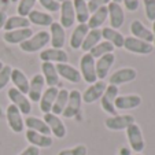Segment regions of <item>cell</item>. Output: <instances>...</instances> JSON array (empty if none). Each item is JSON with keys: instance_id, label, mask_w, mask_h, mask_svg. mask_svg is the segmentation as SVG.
I'll use <instances>...</instances> for the list:
<instances>
[{"instance_id": "obj_48", "label": "cell", "mask_w": 155, "mask_h": 155, "mask_svg": "<svg viewBox=\"0 0 155 155\" xmlns=\"http://www.w3.org/2000/svg\"><path fill=\"white\" fill-rule=\"evenodd\" d=\"M3 66H4V64L2 63V62H0V70H2V69H3Z\"/></svg>"}, {"instance_id": "obj_11", "label": "cell", "mask_w": 155, "mask_h": 155, "mask_svg": "<svg viewBox=\"0 0 155 155\" xmlns=\"http://www.w3.org/2000/svg\"><path fill=\"white\" fill-rule=\"evenodd\" d=\"M7 122L8 126L12 129V132L15 133H21L24 130V118H22V113L15 107L14 104H10L7 107Z\"/></svg>"}, {"instance_id": "obj_15", "label": "cell", "mask_w": 155, "mask_h": 155, "mask_svg": "<svg viewBox=\"0 0 155 155\" xmlns=\"http://www.w3.org/2000/svg\"><path fill=\"white\" fill-rule=\"evenodd\" d=\"M115 62V55L114 54H107L104 56H100L97 62H95V69H96V77L103 81L107 77L108 71L111 69V66Z\"/></svg>"}, {"instance_id": "obj_9", "label": "cell", "mask_w": 155, "mask_h": 155, "mask_svg": "<svg viewBox=\"0 0 155 155\" xmlns=\"http://www.w3.org/2000/svg\"><path fill=\"white\" fill-rule=\"evenodd\" d=\"M107 11H108V18H110V26L115 30L120 29L124 25V21H125V14H124L121 4L110 2L107 4Z\"/></svg>"}, {"instance_id": "obj_3", "label": "cell", "mask_w": 155, "mask_h": 155, "mask_svg": "<svg viewBox=\"0 0 155 155\" xmlns=\"http://www.w3.org/2000/svg\"><path fill=\"white\" fill-rule=\"evenodd\" d=\"M124 48L129 52L139 54V55H148L154 51V45L150 43H146L143 40H139L136 37H125L124 41Z\"/></svg>"}, {"instance_id": "obj_52", "label": "cell", "mask_w": 155, "mask_h": 155, "mask_svg": "<svg viewBox=\"0 0 155 155\" xmlns=\"http://www.w3.org/2000/svg\"><path fill=\"white\" fill-rule=\"evenodd\" d=\"M85 2H89V0H85Z\"/></svg>"}, {"instance_id": "obj_21", "label": "cell", "mask_w": 155, "mask_h": 155, "mask_svg": "<svg viewBox=\"0 0 155 155\" xmlns=\"http://www.w3.org/2000/svg\"><path fill=\"white\" fill-rule=\"evenodd\" d=\"M58 92L59 91H58V88L56 87H48L47 89H45V92H43L41 99H40V110L44 113V114L51 113Z\"/></svg>"}, {"instance_id": "obj_6", "label": "cell", "mask_w": 155, "mask_h": 155, "mask_svg": "<svg viewBox=\"0 0 155 155\" xmlns=\"http://www.w3.org/2000/svg\"><path fill=\"white\" fill-rule=\"evenodd\" d=\"M81 103H82V96L77 89H73V91L69 92V99H68V104L64 107L63 115L64 118H74L77 114H78L80 108H81Z\"/></svg>"}, {"instance_id": "obj_10", "label": "cell", "mask_w": 155, "mask_h": 155, "mask_svg": "<svg viewBox=\"0 0 155 155\" xmlns=\"http://www.w3.org/2000/svg\"><path fill=\"white\" fill-rule=\"evenodd\" d=\"M106 128L110 130H122V129L128 128L129 125L135 124V118L129 114H124V115H113L108 117L106 120Z\"/></svg>"}, {"instance_id": "obj_1", "label": "cell", "mask_w": 155, "mask_h": 155, "mask_svg": "<svg viewBox=\"0 0 155 155\" xmlns=\"http://www.w3.org/2000/svg\"><path fill=\"white\" fill-rule=\"evenodd\" d=\"M51 41V36L47 30H41V32L33 35L30 38H28L26 41H24L21 45V50L24 52H36L40 51L41 48H44L48 43Z\"/></svg>"}, {"instance_id": "obj_50", "label": "cell", "mask_w": 155, "mask_h": 155, "mask_svg": "<svg viewBox=\"0 0 155 155\" xmlns=\"http://www.w3.org/2000/svg\"><path fill=\"white\" fill-rule=\"evenodd\" d=\"M11 2H14V3H17V2H19V0H11Z\"/></svg>"}, {"instance_id": "obj_31", "label": "cell", "mask_w": 155, "mask_h": 155, "mask_svg": "<svg viewBox=\"0 0 155 155\" xmlns=\"http://www.w3.org/2000/svg\"><path fill=\"white\" fill-rule=\"evenodd\" d=\"M25 125L28 126V129L38 132L41 135L50 136V133H51L50 128H48L47 124L44 122V120H40V118H37V117H28L26 120H25Z\"/></svg>"}, {"instance_id": "obj_36", "label": "cell", "mask_w": 155, "mask_h": 155, "mask_svg": "<svg viewBox=\"0 0 155 155\" xmlns=\"http://www.w3.org/2000/svg\"><path fill=\"white\" fill-rule=\"evenodd\" d=\"M113 51H114V45H113L111 43H108V41H100L97 45H95V47L89 51V54H91L94 58L99 59L100 56H104V55H107V54H113Z\"/></svg>"}, {"instance_id": "obj_37", "label": "cell", "mask_w": 155, "mask_h": 155, "mask_svg": "<svg viewBox=\"0 0 155 155\" xmlns=\"http://www.w3.org/2000/svg\"><path fill=\"white\" fill-rule=\"evenodd\" d=\"M37 0H19V4L17 7V11L19 17H28L35 10V4Z\"/></svg>"}, {"instance_id": "obj_45", "label": "cell", "mask_w": 155, "mask_h": 155, "mask_svg": "<svg viewBox=\"0 0 155 155\" xmlns=\"http://www.w3.org/2000/svg\"><path fill=\"white\" fill-rule=\"evenodd\" d=\"M6 21H7V14L4 11H0V30L4 28V25H6Z\"/></svg>"}, {"instance_id": "obj_33", "label": "cell", "mask_w": 155, "mask_h": 155, "mask_svg": "<svg viewBox=\"0 0 155 155\" xmlns=\"http://www.w3.org/2000/svg\"><path fill=\"white\" fill-rule=\"evenodd\" d=\"M29 26H30V22L28 19V17L15 15V17L7 18L6 25H4L3 29H6V32H10V30H15V29H25V28H29Z\"/></svg>"}, {"instance_id": "obj_24", "label": "cell", "mask_w": 155, "mask_h": 155, "mask_svg": "<svg viewBox=\"0 0 155 155\" xmlns=\"http://www.w3.org/2000/svg\"><path fill=\"white\" fill-rule=\"evenodd\" d=\"M41 71L43 74L41 76L44 77V81L48 87H56L59 82V74L56 71L55 64L51 63V62H43L41 63Z\"/></svg>"}, {"instance_id": "obj_47", "label": "cell", "mask_w": 155, "mask_h": 155, "mask_svg": "<svg viewBox=\"0 0 155 155\" xmlns=\"http://www.w3.org/2000/svg\"><path fill=\"white\" fill-rule=\"evenodd\" d=\"M113 2H114V3H118V4H120L121 2H122V0H113Z\"/></svg>"}, {"instance_id": "obj_14", "label": "cell", "mask_w": 155, "mask_h": 155, "mask_svg": "<svg viewBox=\"0 0 155 155\" xmlns=\"http://www.w3.org/2000/svg\"><path fill=\"white\" fill-rule=\"evenodd\" d=\"M76 22V12H74L73 2L71 0H64L61 4V22L59 24L64 28H71Z\"/></svg>"}, {"instance_id": "obj_39", "label": "cell", "mask_w": 155, "mask_h": 155, "mask_svg": "<svg viewBox=\"0 0 155 155\" xmlns=\"http://www.w3.org/2000/svg\"><path fill=\"white\" fill-rule=\"evenodd\" d=\"M144 10H146V17L148 21H155V0H143Z\"/></svg>"}, {"instance_id": "obj_12", "label": "cell", "mask_w": 155, "mask_h": 155, "mask_svg": "<svg viewBox=\"0 0 155 155\" xmlns=\"http://www.w3.org/2000/svg\"><path fill=\"white\" fill-rule=\"evenodd\" d=\"M44 122L48 125L51 133H54V136H56L58 139H63L66 136V126L58 115L52 114V113L44 114Z\"/></svg>"}, {"instance_id": "obj_40", "label": "cell", "mask_w": 155, "mask_h": 155, "mask_svg": "<svg viewBox=\"0 0 155 155\" xmlns=\"http://www.w3.org/2000/svg\"><path fill=\"white\" fill-rule=\"evenodd\" d=\"M88 150L85 146L80 144V146H76L73 148H68V150H62L58 155H87Z\"/></svg>"}, {"instance_id": "obj_5", "label": "cell", "mask_w": 155, "mask_h": 155, "mask_svg": "<svg viewBox=\"0 0 155 155\" xmlns=\"http://www.w3.org/2000/svg\"><path fill=\"white\" fill-rule=\"evenodd\" d=\"M117 96H118V87H115V85H107L103 96L100 97V104H102L103 110L106 113H108V114H111V117L113 115H117V110L114 107V102L117 99Z\"/></svg>"}, {"instance_id": "obj_27", "label": "cell", "mask_w": 155, "mask_h": 155, "mask_svg": "<svg viewBox=\"0 0 155 155\" xmlns=\"http://www.w3.org/2000/svg\"><path fill=\"white\" fill-rule=\"evenodd\" d=\"M102 38H104V41L111 43L114 45V48H122L124 41H125V36H122L118 30L113 29V28H103Z\"/></svg>"}, {"instance_id": "obj_22", "label": "cell", "mask_w": 155, "mask_h": 155, "mask_svg": "<svg viewBox=\"0 0 155 155\" xmlns=\"http://www.w3.org/2000/svg\"><path fill=\"white\" fill-rule=\"evenodd\" d=\"M51 44L55 50H62V47L66 43V35H64V29L59 22H52L51 24Z\"/></svg>"}, {"instance_id": "obj_18", "label": "cell", "mask_w": 155, "mask_h": 155, "mask_svg": "<svg viewBox=\"0 0 155 155\" xmlns=\"http://www.w3.org/2000/svg\"><path fill=\"white\" fill-rule=\"evenodd\" d=\"M130 33L133 35V37L139 38V40H143L146 43L152 44L154 41V36H152V32L146 28V25H143V22L139 19L133 21L130 24Z\"/></svg>"}, {"instance_id": "obj_46", "label": "cell", "mask_w": 155, "mask_h": 155, "mask_svg": "<svg viewBox=\"0 0 155 155\" xmlns=\"http://www.w3.org/2000/svg\"><path fill=\"white\" fill-rule=\"evenodd\" d=\"M151 32H152V36H154V41H152V43H154V45H155V21L152 22V30Z\"/></svg>"}, {"instance_id": "obj_17", "label": "cell", "mask_w": 155, "mask_h": 155, "mask_svg": "<svg viewBox=\"0 0 155 155\" xmlns=\"http://www.w3.org/2000/svg\"><path fill=\"white\" fill-rule=\"evenodd\" d=\"M33 36V30L30 28H25V29H15L6 32L3 36L4 41L8 44H22Z\"/></svg>"}, {"instance_id": "obj_34", "label": "cell", "mask_w": 155, "mask_h": 155, "mask_svg": "<svg viewBox=\"0 0 155 155\" xmlns=\"http://www.w3.org/2000/svg\"><path fill=\"white\" fill-rule=\"evenodd\" d=\"M73 7L76 12V19L80 24H87L89 19V11H88V4L85 0H73Z\"/></svg>"}, {"instance_id": "obj_28", "label": "cell", "mask_w": 155, "mask_h": 155, "mask_svg": "<svg viewBox=\"0 0 155 155\" xmlns=\"http://www.w3.org/2000/svg\"><path fill=\"white\" fill-rule=\"evenodd\" d=\"M108 17V11H107V6H103L100 8H97L95 12H92V15L89 17L88 19V29H99L103 24H104V21L107 19Z\"/></svg>"}, {"instance_id": "obj_23", "label": "cell", "mask_w": 155, "mask_h": 155, "mask_svg": "<svg viewBox=\"0 0 155 155\" xmlns=\"http://www.w3.org/2000/svg\"><path fill=\"white\" fill-rule=\"evenodd\" d=\"M40 59L43 62H56V63H68L69 61V55L68 52H64L63 50H55V48H51V50H44L40 54Z\"/></svg>"}, {"instance_id": "obj_41", "label": "cell", "mask_w": 155, "mask_h": 155, "mask_svg": "<svg viewBox=\"0 0 155 155\" xmlns=\"http://www.w3.org/2000/svg\"><path fill=\"white\" fill-rule=\"evenodd\" d=\"M37 2L50 12H56L61 10V3H58L56 0H37Z\"/></svg>"}, {"instance_id": "obj_16", "label": "cell", "mask_w": 155, "mask_h": 155, "mask_svg": "<svg viewBox=\"0 0 155 155\" xmlns=\"http://www.w3.org/2000/svg\"><path fill=\"white\" fill-rule=\"evenodd\" d=\"M44 77L41 74H35L32 77V80L29 81V100L32 102H40L41 99V95H43V89H44Z\"/></svg>"}, {"instance_id": "obj_43", "label": "cell", "mask_w": 155, "mask_h": 155, "mask_svg": "<svg viewBox=\"0 0 155 155\" xmlns=\"http://www.w3.org/2000/svg\"><path fill=\"white\" fill-rule=\"evenodd\" d=\"M122 2L128 11H136L139 8V0H122Z\"/></svg>"}, {"instance_id": "obj_29", "label": "cell", "mask_w": 155, "mask_h": 155, "mask_svg": "<svg viewBox=\"0 0 155 155\" xmlns=\"http://www.w3.org/2000/svg\"><path fill=\"white\" fill-rule=\"evenodd\" d=\"M88 32H89V29H88L87 24H80L78 26L73 30L71 37H70V47L73 48V50L81 48V45H82V43H84L85 37H87Z\"/></svg>"}, {"instance_id": "obj_38", "label": "cell", "mask_w": 155, "mask_h": 155, "mask_svg": "<svg viewBox=\"0 0 155 155\" xmlns=\"http://www.w3.org/2000/svg\"><path fill=\"white\" fill-rule=\"evenodd\" d=\"M11 66H7V64H4L3 69L0 70V91L6 88L7 84L11 81Z\"/></svg>"}, {"instance_id": "obj_25", "label": "cell", "mask_w": 155, "mask_h": 155, "mask_svg": "<svg viewBox=\"0 0 155 155\" xmlns=\"http://www.w3.org/2000/svg\"><path fill=\"white\" fill-rule=\"evenodd\" d=\"M26 139L32 146L37 147V148H48V147L52 146V139L50 136L41 135L38 132L30 130V129L26 130Z\"/></svg>"}, {"instance_id": "obj_4", "label": "cell", "mask_w": 155, "mask_h": 155, "mask_svg": "<svg viewBox=\"0 0 155 155\" xmlns=\"http://www.w3.org/2000/svg\"><path fill=\"white\" fill-rule=\"evenodd\" d=\"M7 95H8V99L11 100V104H14L22 114H29L32 111L30 100L26 97V95L18 91L17 88H10Z\"/></svg>"}, {"instance_id": "obj_8", "label": "cell", "mask_w": 155, "mask_h": 155, "mask_svg": "<svg viewBox=\"0 0 155 155\" xmlns=\"http://www.w3.org/2000/svg\"><path fill=\"white\" fill-rule=\"evenodd\" d=\"M106 88H107V85H106L104 81H96V82H94V84H91L85 89L84 94L81 95L82 102L89 104V103H94V102H96V100H99L100 97L103 96V94H104Z\"/></svg>"}, {"instance_id": "obj_19", "label": "cell", "mask_w": 155, "mask_h": 155, "mask_svg": "<svg viewBox=\"0 0 155 155\" xmlns=\"http://www.w3.org/2000/svg\"><path fill=\"white\" fill-rule=\"evenodd\" d=\"M56 71L61 77H63L64 80L73 82V84H77V82L81 81V73L77 70L74 66L69 63H56Z\"/></svg>"}, {"instance_id": "obj_49", "label": "cell", "mask_w": 155, "mask_h": 155, "mask_svg": "<svg viewBox=\"0 0 155 155\" xmlns=\"http://www.w3.org/2000/svg\"><path fill=\"white\" fill-rule=\"evenodd\" d=\"M56 2H58V3H63L64 0H56Z\"/></svg>"}, {"instance_id": "obj_13", "label": "cell", "mask_w": 155, "mask_h": 155, "mask_svg": "<svg viewBox=\"0 0 155 155\" xmlns=\"http://www.w3.org/2000/svg\"><path fill=\"white\" fill-rule=\"evenodd\" d=\"M136 77H137V71L135 69L132 68H124L117 70L115 73L111 74L110 77V85H118L121 84H126V82H130V81H135Z\"/></svg>"}, {"instance_id": "obj_26", "label": "cell", "mask_w": 155, "mask_h": 155, "mask_svg": "<svg viewBox=\"0 0 155 155\" xmlns=\"http://www.w3.org/2000/svg\"><path fill=\"white\" fill-rule=\"evenodd\" d=\"M11 81L15 85L19 92H22L24 95H26L29 92V80L25 76V73L19 69H12L11 70Z\"/></svg>"}, {"instance_id": "obj_35", "label": "cell", "mask_w": 155, "mask_h": 155, "mask_svg": "<svg viewBox=\"0 0 155 155\" xmlns=\"http://www.w3.org/2000/svg\"><path fill=\"white\" fill-rule=\"evenodd\" d=\"M68 99H69V91L68 89H61V91L58 92V95H56L55 103H54L52 110H51L52 114H55V115L62 114L64 107H66V104H68Z\"/></svg>"}, {"instance_id": "obj_44", "label": "cell", "mask_w": 155, "mask_h": 155, "mask_svg": "<svg viewBox=\"0 0 155 155\" xmlns=\"http://www.w3.org/2000/svg\"><path fill=\"white\" fill-rule=\"evenodd\" d=\"M19 155H40V150L35 146H29L28 148H25Z\"/></svg>"}, {"instance_id": "obj_30", "label": "cell", "mask_w": 155, "mask_h": 155, "mask_svg": "<svg viewBox=\"0 0 155 155\" xmlns=\"http://www.w3.org/2000/svg\"><path fill=\"white\" fill-rule=\"evenodd\" d=\"M28 19H29L30 24H35L37 26H51V24L54 22L52 15L43 11H38V10H33L28 15Z\"/></svg>"}, {"instance_id": "obj_51", "label": "cell", "mask_w": 155, "mask_h": 155, "mask_svg": "<svg viewBox=\"0 0 155 155\" xmlns=\"http://www.w3.org/2000/svg\"><path fill=\"white\" fill-rule=\"evenodd\" d=\"M136 155H141V154H136Z\"/></svg>"}, {"instance_id": "obj_42", "label": "cell", "mask_w": 155, "mask_h": 155, "mask_svg": "<svg viewBox=\"0 0 155 155\" xmlns=\"http://www.w3.org/2000/svg\"><path fill=\"white\" fill-rule=\"evenodd\" d=\"M110 2H111V0H89V2H87L88 11H89V12H95L97 8H100V7L107 6Z\"/></svg>"}, {"instance_id": "obj_2", "label": "cell", "mask_w": 155, "mask_h": 155, "mask_svg": "<svg viewBox=\"0 0 155 155\" xmlns=\"http://www.w3.org/2000/svg\"><path fill=\"white\" fill-rule=\"evenodd\" d=\"M80 73L81 77L84 78V81H87L88 84H94L97 81L96 77V69H95V58L89 52H85L81 56L80 61Z\"/></svg>"}, {"instance_id": "obj_32", "label": "cell", "mask_w": 155, "mask_h": 155, "mask_svg": "<svg viewBox=\"0 0 155 155\" xmlns=\"http://www.w3.org/2000/svg\"><path fill=\"white\" fill-rule=\"evenodd\" d=\"M100 38H102V30L100 29H91L88 32L84 43H82L81 50L85 51V52H89L95 45H97V44L100 43Z\"/></svg>"}, {"instance_id": "obj_20", "label": "cell", "mask_w": 155, "mask_h": 155, "mask_svg": "<svg viewBox=\"0 0 155 155\" xmlns=\"http://www.w3.org/2000/svg\"><path fill=\"white\" fill-rule=\"evenodd\" d=\"M141 104V97L139 95H124L117 96L114 102L115 110H132Z\"/></svg>"}, {"instance_id": "obj_7", "label": "cell", "mask_w": 155, "mask_h": 155, "mask_svg": "<svg viewBox=\"0 0 155 155\" xmlns=\"http://www.w3.org/2000/svg\"><path fill=\"white\" fill-rule=\"evenodd\" d=\"M126 136H128L129 144H130L132 150L139 152H141L144 150V139H143V133H141V129L139 125L136 124H132L126 128Z\"/></svg>"}]
</instances>
